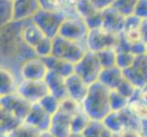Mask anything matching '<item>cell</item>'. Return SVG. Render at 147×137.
<instances>
[{
    "mask_svg": "<svg viewBox=\"0 0 147 137\" xmlns=\"http://www.w3.org/2000/svg\"><path fill=\"white\" fill-rule=\"evenodd\" d=\"M24 21L13 20L1 26V64L17 72L23 62L37 56L34 49L25 44L21 38Z\"/></svg>",
    "mask_w": 147,
    "mask_h": 137,
    "instance_id": "cell-1",
    "label": "cell"
},
{
    "mask_svg": "<svg viewBox=\"0 0 147 137\" xmlns=\"http://www.w3.org/2000/svg\"><path fill=\"white\" fill-rule=\"evenodd\" d=\"M111 90L99 80L90 84L88 93L82 101L83 111L92 120L102 121L111 111Z\"/></svg>",
    "mask_w": 147,
    "mask_h": 137,
    "instance_id": "cell-2",
    "label": "cell"
},
{
    "mask_svg": "<svg viewBox=\"0 0 147 137\" xmlns=\"http://www.w3.org/2000/svg\"><path fill=\"white\" fill-rule=\"evenodd\" d=\"M88 50L85 42L69 40L58 35L53 38L51 55L76 64L84 57Z\"/></svg>",
    "mask_w": 147,
    "mask_h": 137,
    "instance_id": "cell-3",
    "label": "cell"
},
{
    "mask_svg": "<svg viewBox=\"0 0 147 137\" xmlns=\"http://www.w3.org/2000/svg\"><path fill=\"white\" fill-rule=\"evenodd\" d=\"M66 18L67 16L63 12L39 9L32 18V21L45 34V36L54 38L59 35V28Z\"/></svg>",
    "mask_w": 147,
    "mask_h": 137,
    "instance_id": "cell-4",
    "label": "cell"
},
{
    "mask_svg": "<svg viewBox=\"0 0 147 137\" xmlns=\"http://www.w3.org/2000/svg\"><path fill=\"white\" fill-rule=\"evenodd\" d=\"M102 70L99 57L96 52L88 50L84 57L75 64V73L82 77L89 85L98 80Z\"/></svg>",
    "mask_w": 147,
    "mask_h": 137,
    "instance_id": "cell-5",
    "label": "cell"
},
{
    "mask_svg": "<svg viewBox=\"0 0 147 137\" xmlns=\"http://www.w3.org/2000/svg\"><path fill=\"white\" fill-rule=\"evenodd\" d=\"M89 31L90 28L82 18L69 17L63 20L59 30V36L69 40L86 43Z\"/></svg>",
    "mask_w": 147,
    "mask_h": 137,
    "instance_id": "cell-6",
    "label": "cell"
},
{
    "mask_svg": "<svg viewBox=\"0 0 147 137\" xmlns=\"http://www.w3.org/2000/svg\"><path fill=\"white\" fill-rule=\"evenodd\" d=\"M119 35L109 32L102 28L90 29L86 45L89 50L96 53L105 49H115L119 41Z\"/></svg>",
    "mask_w": 147,
    "mask_h": 137,
    "instance_id": "cell-7",
    "label": "cell"
},
{
    "mask_svg": "<svg viewBox=\"0 0 147 137\" xmlns=\"http://www.w3.org/2000/svg\"><path fill=\"white\" fill-rule=\"evenodd\" d=\"M31 106V103L18 92L0 96V108L7 110L22 121L28 116Z\"/></svg>",
    "mask_w": 147,
    "mask_h": 137,
    "instance_id": "cell-8",
    "label": "cell"
},
{
    "mask_svg": "<svg viewBox=\"0 0 147 137\" xmlns=\"http://www.w3.org/2000/svg\"><path fill=\"white\" fill-rule=\"evenodd\" d=\"M17 92L29 103H37L49 93V90L45 80H20Z\"/></svg>",
    "mask_w": 147,
    "mask_h": 137,
    "instance_id": "cell-9",
    "label": "cell"
},
{
    "mask_svg": "<svg viewBox=\"0 0 147 137\" xmlns=\"http://www.w3.org/2000/svg\"><path fill=\"white\" fill-rule=\"evenodd\" d=\"M49 72V69L42 58L38 56L26 60L18 69L20 80H45Z\"/></svg>",
    "mask_w": 147,
    "mask_h": 137,
    "instance_id": "cell-10",
    "label": "cell"
},
{
    "mask_svg": "<svg viewBox=\"0 0 147 137\" xmlns=\"http://www.w3.org/2000/svg\"><path fill=\"white\" fill-rule=\"evenodd\" d=\"M124 77L138 89L147 83V54L136 56L133 65L123 70Z\"/></svg>",
    "mask_w": 147,
    "mask_h": 137,
    "instance_id": "cell-11",
    "label": "cell"
},
{
    "mask_svg": "<svg viewBox=\"0 0 147 137\" xmlns=\"http://www.w3.org/2000/svg\"><path fill=\"white\" fill-rule=\"evenodd\" d=\"M51 120L52 115H50L46 110L43 109L41 105L37 103H32L31 109L26 119L24 120V123L36 128L41 133V132L49 131Z\"/></svg>",
    "mask_w": 147,
    "mask_h": 137,
    "instance_id": "cell-12",
    "label": "cell"
},
{
    "mask_svg": "<svg viewBox=\"0 0 147 137\" xmlns=\"http://www.w3.org/2000/svg\"><path fill=\"white\" fill-rule=\"evenodd\" d=\"M125 18L113 6L102 11V28L114 34H121L124 31Z\"/></svg>",
    "mask_w": 147,
    "mask_h": 137,
    "instance_id": "cell-13",
    "label": "cell"
},
{
    "mask_svg": "<svg viewBox=\"0 0 147 137\" xmlns=\"http://www.w3.org/2000/svg\"><path fill=\"white\" fill-rule=\"evenodd\" d=\"M72 116L59 109L52 115L49 131L56 137H69L71 134Z\"/></svg>",
    "mask_w": 147,
    "mask_h": 137,
    "instance_id": "cell-14",
    "label": "cell"
},
{
    "mask_svg": "<svg viewBox=\"0 0 147 137\" xmlns=\"http://www.w3.org/2000/svg\"><path fill=\"white\" fill-rule=\"evenodd\" d=\"M65 82L69 97L73 98L82 103L88 93L90 85L75 72L66 77Z\"/></svg>",
    "mask_w": 147,
    "mask_h": 137,
    "instance_id": "cell-15",
    "label": "cell"
},
{
    "mask_svg": "<svg viewBox=\"0 0 147 137\" xmlns=\"http://www.w3.org/2000/svg\"><path fill=\"white\" fill-rule=\"evenodd\" d=\"M40 9L63 12L67 18L80 17L76 10L75 0H38Z\"/></svg>",
    "mask_w": 147,
    "mask_h": 137,
    "instance_id": "cell-16",
    "label": "cell"
},
{
    "mask_svg": "<svg viewBox=\"0 0 147 137\" xmlns=\"http://www.w3.org/2000/svg\"><path fill=\"white\" fill-rule=\"evenodd\" d=\"M0 77H1L0 96L17 92L20 78L16 70H14L8 66L1 64Z\"/></svg>",
    "mask_w": 147,
    "mask_h": 137,
    "instance_id": "cell-17",
    "label": "cell"
},
{
    "mask_svg": "<svg viewBox=\"0 0 147 137\" xmlns=\"http://www.w3.org/2000/svg\"><path fill=\"white\" fill-rule=\"evenodd\" d=\"M14 20L24 21L32 19L40 9L38 0H13Z\"/></svg>",
    "mask_w": 147,
    "mask_h": 137,
    "instance_id": "cell-18",
    "label": "cell"
},
{
    "mask_svg": "<svg viewBox=\"0 0 147 137\" xmlns=\"http://www.w3.org/2000/svg\"><path fill=\"white\" fill-rule=\"evenodd\" d=\"M21 38L25 44H27L28 47L34 48L46 38L45 34L38 28V27L35 24L32 19L25 20L21 29Z\"/></svg>",
    "mask_w": 147,
    "mask_h": 137,
    "instance_id": "cell-19",
    "label": "cell"
},
{
    "mask_svg": "<svg viewBox=\"0 0 147 137\" xmlns=\"http://www.w3.org/2000/svg\"><path fill=\"white\" fill-rule=\"evenodd\" d=\"M45 82L49 87V92L56 96L59 100L61 101L68 97L65 77L57 72H52V70H49L46 78H45Z\"/></svg>",
    "mask_w": 147,
    "mask_h": 137,
    "instance_id": "cell-20",
    "label": "cell"
},
{
    "mask_svg": "<svg viewBox=\"0 0 147 137\" xmlns=\"http://www.w3.org/2000/svg\"><path fill=\"white\" fill-rule=\"evenodd\" d=\"M123 79V70L120 69L118 66H114L111 68L101 70L98 80L105 85L106 87H108L110 90H116Z\"/></svg>",
    "mask_w": 147,
    "mask_h": 137,
    "instance_id": "cell-21",
    "label": "cell"
},
{
    "mask_svg": "<svg viewBox=\"0 0 147 137\" xmlns=\"http://www.w3.org/2000/svg\"><path fill=\"white\" fill-rule=\"evenodd\" d=\"M43 59L49 70L57 72L65 78L75 72V64L69 61V60L58 58L54 55L43 58Z\"/></svg>",
    "mask_w": 147,
    "mask_h": 137,
    "instance_id": "cell-22",
    "label": "cell"
},
{
    "mask_svg": "<svg viewBox=\"0 0 147 137\" xmlns=\"http://www.w3.org/2000/svg\"><path fill=\"white\" fill-rule=\"evenodd\" d=\"M0 124H1V134H8L15 129H17L23 121L19 120L9 111L3 108H0Z\"/></svg>",
    "mask_w": 147,
    "mask_h": 137,
    "instance_id": "cell-23",
    "label": "cell"
},
{
    "mask_svg": "<svg viewBox=\"0 0 147 137\" xmlns=\"http://www.w3.org/2000/svg\"><path fill=\"white\" fill-rule=\"evenodd\" d=\"M119 113L125 129H133L141 132L142 121L134 113V111L129 108V106L120 111Z\"/></svg>",
    "mask_w": 147,
    "mask_h": 137,
    "instance_id": "cell-24",
    "label": "cell"
},
{
    "mask_svg": "<svg viewBox=\"0 0 147 137\" xmlns=\"http://www.w3.org/2000/svg\"><path fill=\"white\" fill-rule=\"evenodd\" d=\"M101 121L106 129L113 132V133L121 134V132L125 130L119 111H111Z\"/></svg>",
    "mask_w": 147,
    "mask_h": 137,
    "instance_id": "cell-25",
    "label": "cell"
},
{
    "mask_svg": "<svg viewBox=\"0 0 147 137\" xmlns=\"http://www.w3.org/2000/svg\"><path fill=\"white\" fill-rule=\"evenodd\" d=\"M90 121L92 119L84 111H82L79 113L75 114L72 116L71 119V133L82 134Z\"/></svg>",
    "mask_w": 147,
    "mask_h": 137,
    "instance_id": "cell-26",
    "label": "cell"
},
{
    "mask_svg": "<svg viewBox=\"0 0 147 137\" xmlns=\"http://www.w3.org/2000/svg\"><path fill=\"white\" fill-rule=\"evenodd\" d=\"M130 100L126 98L117 90H111L110 91V104L111 111H120L128 107Z\"/></svg>",
    "mask_w": 147,
    "mask_h": 137,
    "instance_id": "cell-27",
    "label": "cell"
},
{
    "mask_svg": "<svg viewBox=\"0 0 147 137\" xmlns=\"http://www.w3.org/2000/svg\"><path fill=\"white\" fill-rule=\"evenodd\" d=\"M39 134L38 130L23 121L17 129L8 134H1V137H38Z\"/></svg>",
    "mask_w": 147,
    "mask_h": 137,
    "instance_id": "cell-28",
    "label": "cell"
},
{
    "mask_svg": "<svg viewBox=\"0 0 147 137\" xmlns=\"http://www.w3.org/2000/svg\"><path fill=\"white\" fill-rule=\"evenodd\" d=\"M97 55L99 57L100 62L102 66V69L106 68H111L116 66V56L117 52L114 48L111 49H105L97 52Z\"/></svg>",
    "mask_w": 147,
    "mask_h": 137,
    "instance_id": "cell-29",
    "label": "cell"
},
{
    "mask_svg": "<svg viewBox=\"0 0 147 137\" xmlns=\"http://www.w3.org/2000/svg\"><path fill=\"white\" fill-rule=\"evenodd\" d=\"M59 109L64 111L65 113L70 114L71 116H74L75 114L79 113L80 111H83L82 103H80L78 101H76L73 98L69 97V96L60 101Z\"/></svg>",
    "mask_w": 147,
    "mask_h": 137,
    "instance_id": "cell-30",
    "label": "cell"
},
{
    "mask_svg": "<svg viewBox=\"0 0 147 137\" xmlns=\"http://www.w3.org/2000/svg\"><path fill=\"white\" fill-rule=\"evenodd\" d=\"M116 66L123 70L130 68L133 65L136 56L131 50H116Z\"/></svg>",
    "mask_w": 147,
    "mask_h": 137,
    "instance_id": "cell-31",
    "label": "cell"
},
{
    "mask_svg": "<svg viewBox=\"0 0 147 137\" xmlns=\"http://www.w3.org/2000/svg\"><path fill=\"white\" fill-rule=\"evenodd\" d=\"M0 12H1V26H4L14 20L13 0H1L0 1Z\"/></svg>",
    "mask_w": 147,
    "mask_h": 137,
    "instance_id": "cell-32",
    "label": "cell"
},
{
    "mask_svg": "<svg viewBox=\"0 0 147 137\" xmlns=\"http://www.w3.org/2000/svg\"><path fill=\"white\" fill-rule=\"evenodd\" d=\"M38 103L43 107L44 110L50 114L53 115L56 111L59 109L60 106V100H59L56 96L51 93H49L38 101Z\"/></svg>",
    "mask_w": 147,
    "mask_h": 137,
    "instance_id": "cell-33",
    "label": "cell"
},
{
    "mask_svg": "<svg viewBox=\"0 0 147 137\" xmlns=\"http://www.w3.org/2000/svg\"><path fill=\"white\" fill-rule=\"evenodd\" d=\"M138 0H114L113 7L124 17L133 15Z\"/></svg>",
    "mask_w": 147,
    "mask_h": 137,
    "instance_id": "cell-34",
    "label": "cell"
},
{
    "mask_svg": "<svg viewBox=\"0 0 147 137\" xmlns=\"http://www.w3.org/2000/svg\"><path fill=\"white\" fill-rule=\"evenodd\" d=\"M52 47H53V38H44L36 47L34 48V51L38 57L46 58L52 54Z\"/></svg>",
    "mask_w": 147,
    "mask_h": 137,
    "instance_id": "cell-35",
    "label": "cell"
},
{
    "mask_svg": "<svg viewBox=\"0 0 147 137\" xmlns=\"http://www.w3.org/2000/svg\"><path fill=\"white\" fill-rule=\"evenodd\" d=\"M76 10H77L79 16L85 19L92 16L99 9L96 8L94 5L89 0H76Z\"/></svg>",
    "mask_w": 147,
    "mask_h": 137,
    "instance_id": "cell-36",
    "label": "cell"
},
{
    "mask_svg": "<svg viewBox=\"0 0 147 137\" xmlns=\"http://www.w3.org/2000/svg\"><path fill=\"white\" fill-rule=\"evenodd\" d=\"M105 127L101 121L92 120L82 133L84 137H102Z\"/></svg>",
    "mask_w": 147,
    "mask_h": 137,
    "instance_id": "cell-37",
    "label": "cell"
},
{
    "mask_svg": "<svg viewBox=\"0 0 147 137\" xmlns=\"http://www.w3.org/2000/svg\"><path fill=\"white\" fill-rule=\"evenodd\" d=\"M128 106L141 121L147 120V103L138 99H134L130 101Z\"/></svg>",
    "mask_w": 147,
    "mask_h": 137,
    "instance_id": "cell-38",
    "label": "cell"
},
{
    "mask_svg": "<svg viewBox=\"0 0 147 137\" xmlns=\"http://www.w3.org/2000/svg\"><path fill=\"white\" fill-rule=\"evenodd\" d=\"M120 93H121L123 96H125L126 98H128L130 101L133 99L135 94L137 93L138 91V88H136L134 83H131L129 80H127L125 77L123 80L119 85V87L116 89Z\"/></svg>",
    "mask_w": 147,
    "mask_h": 137,
    "instance_id": "cell-39",
    "label": "cell"
},
{
    "mask_svg": "<svg viewBox=\"0 0 147 137\" xmlns=\"http://www.w3.org/2000/svg\"><path fill=\"white\" fill-rule=\"evenodd\" d=\"M84 20L90 29L101 28L102 27V11L101 10H97L92 16L85 18Z\"/></svg>",
    "mask_w": 147,
    "mask_h": 137,
    "instance_id": "cell-40",
    "label": "cell"
},
{
    "mask_svg": "<svg viewBox=\"0 0 147 137\" xmlns=\"http://www.w3.org/2000/svg\"><path fill=\"white\" fill-rule=\"evenodd\" d=\"M123 33L124 35V37L126 38V39H127L131 44L135 43V42H139V41H142V40H143V37H142L140 28L125 30V31H123Z\"/></svg>",
    "mask_w": 147,
    "mask_h": 137,
    "instance_id": "cell-41",
    "label": "cell"
},
{
    "mask_svg": "<svg viewBox=\"0 0 147 137\" xmlns=\"http://www.w3.org/2000/svg\"><path fill=\"white\" fill-rule=\"evenodd\" d=\"M142 18L137 17L136 15L133 14L127 16L125 18V26H124V31L129 29H134V28H139L142 23Z\"/></svg>",
    "mask_w": 147,
    "mask_h": 137,
    "instance_id": "cell-42",
    "label": "cell"
},
{
    "mask_svg": "<svg viewBox=\"0 0 147 137\" xmlns=\"http://www.w3.org/2000/svg\"><path fill=\"white\" fill-rule=\"evenodd\" d=\"M134 14L142 19L147 18V0H138Z\"/></svg>",
    "mask_w": 147,
    "mask_h": 137,
    "instance_id": "cell-43",
    "label": "cell"
},
{
    "mask_svg": "<svg viewBox=\"0 0 147 137\" xmlns=\"http://www.w3.org/2000/svg\"><path fill=\"white\" fill-rule=\"evenodd\" d=\"M130 50L135 56H140V55L146 54V42H144V41L142 40V41H139V42L133 43L131 45Z\"/></svg>",
    "mask_w": 147,
    "mask_h": 137,
    "instance_id": "cell-44",
    "label": "cell"
},
{
    "mask_svg": "<svg viewBox=\"0 0 147 137\" xmlns=\"http://www.w3.org/2000/svg\"><path fill=\"white\" fill-rule=\"evenodd\" d=\"M89 1L92 2L97 9L103 11L104 9L113 6L114 0H89Z\"/></svg>",
    "mask_w": 147,
    "mask_h": 137,
    "instance_id": "cell-45",
    "label": "cell"
},
{
    "mask_svg": "<svg viewBox=\"0 0 147 137\" xmlns=\"http://www.w3.org/2000/svg\"><path fill=\"white\" fill-rule=\"evenodd\" d=\"M120 137H144L140 131L133 129H125L120 134Z\"/></svg>",
    "mask_w": 147,
    "mask_h": 137,
    "instance_id": "cell-46",
    "label": "cell"
},
{
    "mask_svg": "<svg viewBox=\"0 0 147 137\" xmlns=\"http://www.w3.org/2000/svg\"><path fill=\"white\" fill-rule=\"evenodd\" d=\"M140 30L142 33V37H143V40L144 42H147V18L142 20Z\"/></svg>",
    "mask_w": 147,
    "mask_h": 137,
    "instance_id": "cell-47",
    "label": "cell"
},
{
    "mask_svg": "<svg viewBox=\"0 0 147 137\" xmlns=\"http://www.w3.org/2000/svg\"><path fill=\"white\" fill-rule=\"evenodd\" d=\"M102 137H120V134H116L111 132L108 129H104L103 134H102Z\"/></svg>",
    "mask_w": 147,
    "mask_h": 137,
    "instance_id": "cell-48",
    "label": "cell"
},
{
    "mask_svg": "<svg viewBox=\"0 0 147 137\" xmlns=\"http://www.w3.org/2000/svg\"><path fill=\"white\" fill-rule=\"evenodd\" d=\"M38 137H56L50 131H45V132H41L39 134Z\"/></svg>",
    "mask_w": 147,
    "mask_h": 137,
    "instance_id": "cell-49",
    "label": "cell"
},
{
    "mask_svg": "<svg viewBox=\"0 0 147 137\" xmlns=\"http://www.w3.org/2000/svg\"><path fill=\"white\" fill-rule=\"evenodd\" d=\"M69 137H84V136L82 134H73V133H71Z\"/></svg>",
    "mask_w": 147,
    "mask_h": 137,
    "instance_id": "cell-50",
    "label": "cell"
},
{
    "mask_svg": "<svg viewBox=\"0 0 147 137\" xmlns=\"http://www.w3.org/2000/svg\"><path fill=\"white\" fill-rule=\"evenodd\" d=\"M146 54H147V42H146Z\"/></svg>",
    "mask_w": 147,
    "mask_h": 137,
    "instance_id": "cell-51",
    "label": "cell"
},
{
    "mask_svg": "<svg viewBox=\"0 0 147 137\" xmlns=\"http://www.w3.org/2000/svg\"><path fill=\"white\" fill-rule=\"evenodd\" d=\"M144 137H147V136H144Z\"/></svg>",
    "mask_w": 147,
    "mask_h": 137,
    "instance_id": "cell-52",
    "label": "cell"
},
{
    "mask_svg": "<svg viewBox=\"0 0 147 137\" xmlns=\"http://www.w3.org/2000/svg\"><path fill=\"white\" fill-rule=\"evenodd\" d=\"M75 1H76V0H75Z\"/></svg>",
    "mask_w": 147,
    "mask_h": 137,
    "instance_id": "cell-53",
    "label": "cell"
}]
</instances>
